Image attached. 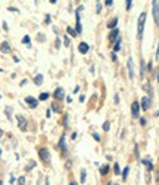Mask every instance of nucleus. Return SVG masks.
<instances>
[{
    "label": "nucleus",
    "mask_w": 159,
    "mask_h": 185,
    "mask_svg": "<svg viewBox=\"0 0 159 185\" xmlns=\"http://www.w3.org/2000/svg\"><path fill=\"white\" fill-rule=\"evenodd\" d=\"M144 22H146V13H140L138 16V22H137V37L138 40H141L143 37V31H144Z\"/></svg>",
    "instance_id": "f257e3e1"
},
{
    "label": "nucleus",
    "mask_w": 159,
    "mask_h": 185,
    "mask_svg": "<svg viewBox=\"0 0 159 185\" xmlns=\"http://www.w3.org/2000/svg\"><path fill=\"white\" fill-rule=\"evenodd\" d=\"M16 120H18V126H19V129L22 130V132H27V129H28V120L25 118L24 116H16Z\"/></svg>",
    "instance_id": "f03ea898"
},
{
    "label": "nucleus",
    "mask_w": 159,
    "mask_h": 185,
    "mask_svg": "<svg viewBox=\"0 0 159 185\" xmlns=\"http://www.w3.org/2000/svg\"><path fill=\"white\" fill-rule=\"evenodd\" d=\"M152 13H153L155 22L159 24V2L158 0H153V3H152Z\"/></svg>",
    "instance_id": "7ed1b4c3"
},
{
    "label": "nucleus",
    "mask_w": 159,
    "mask_h": 185,
    "mask_svg": "<svg viewBox=\"0 0 159 185\" xmlns=\"http://www.w3.org/2000/svg\"><path fill=\"white\" fill-rule=\"evenodd\" d=\"M38 156H40V159L44 163L50 162V152H49L47 148H40V150H38Z\"/></svg>",
    "instance_id": "20e7f679"
},
{
    "label": "nucleus",
    "mask_w": 159,
    "mask_h": 185,
    "mask_svg": "<svg viewBox=\"0 0 159 185\" xmlns=\"http://www.w3.org/2000/svg\"><path fill=\"white\" fill-rule=\"evenodd\" d=\"M127 68H128V79H134V62H133V59L130 58L128 59V62H127Z\"/></svg>",
    "instance_id": "39448f33"
},
{
    "label": "nucleus",
    "mask_w": 159,
    "mask_h": 185,
    "mask_svg": "<svg viewBox=\"0 0 159 185\" xmlns=\"http://www.w3.org/2000/svg\"><path fill=\"white\" fill-rule=\"evenodd\" d=\"M131 116L134 117H138L140 116V102H133V105H131Z\"/></svg>",
    "instance_id": "423d86ee"
},
{
    "label": "nucleus",
    "mask_w": 159,
    "mask_h": 185,
    "mask_svg": "<svg viewBox=\"0 0 159 185\" xmlns=\"http://www.w3.org/2000/svg\"><path fill=\"white\" fill-rule=\"evenodd\" d=\"M25 102H27V105H28L30 108H37L38 99H35V98H33V96H27V98H25Z\"/></svg>",
    "instance_id": "0eeeda50"
},
{
    "label": "nucleus",
    "mask_w": 159,
    "mask_h": 185,
    "mask_svg": "<svg viewBox=\"0 0 159 185\" xmlns=\"http://www.w3.org/2000/svg\"><path fill=\"white\" fill-rule=\"evenodd\" d=\"M78 50H80V53L86 55V53L90 50V46H89V43H86V42H81V43L78 45Z\"/></svg>",
    "instance_id": "6e6552de"
},
{
    "label": "nucleus",
    "mask_w": 159,
    "mask_h": 185,
    "mask_svg": "<svg viewBox=\"0 0 159 185\" xmlns=\"http://www.w3.org/2000/svg\"><path fill=\"white\" fill-rule=\"evenodd\" d=\"M53 96H55V99H63L65 98V91L62 89V87H57L56 91H55V93H53Z\"/></svg>",
    "instance_id": "1a4fd4ad"
},
{
    "label": "nucleus",
    "mask_w": 159,
    "mask_h": 185,
    "mask_svg": "<svg viewBox=\"0 0 159 185\" xmlns=\"http://www.w3.org/2000/svg\"><path fill=\"white\" fill-rule=\"evenodd\" d=\"M141 108H143L144 111H148L149 108H150V98H149V96L141 98Z\"/></svg>",
    "instance_id": "9d476101"
},
{
    "label": "nucleus",
    "mask_w": 159,
    "mask_h": 185,
    "mask_svg": "<svg viewBox=\"0 0 159 185\" xmlns=\"http://www.w3.org/2000/svg\"><path fill=\"white\" fill-rule=\"evenodd\" d=\"M0 50H2L3 53H9V52H11V46H9V43H8V42H3V43L0 45Z\"/></svg>",
    "instance_id": "9b49d317"
},
{
    "label": "nucleus",
    "mask_w": 159,
    "mask_h": 185,
    "mask_svg": "<svg viewBox=\"0 0 159 185\" xmlns=\"http://www.w3.org/2000/svg\"><path fill=\"white\" fill-rule=\"evenodd\" d=\"M118 34H119V30H118V28H114V31L109 34V40H111V42H115V40L118 39Z\"/></svg>",
    "instance_id": "f8f14e48"
},
{
    "label": "nucleus",
    "mask_w": 159,
    "mask_h": 185,
    "mask_svg": "<svg viewBox=\"0 0 159 185\" xmlns=\"http://www.w3.org/2000/svg\"><path fill=\"white\" fill-rule=\"evenodd\" d=\"M141 163H143V164H144V166L148 167L149 172H150V170L153 169V164H152V162H150V160H148V159H143V160H141Z\"/></svg>",
    "instance_id": "ddd939ff"
},
{
    "label": "nucleus",
    "mask_w": 159,
    "mask_h": 185,
    "mask_svg": "<svg viewBox=\"0 0 159 185\" xmlns=\"http://www.w3.org/2000/svg\"><path fill=\"white\" fill-rule=\"evenodd\" d=\"M34 83L37 84V86H40L41 83H43V74H37L34 77Z\"/></svg>",
    "instance_id": "4468645a"
},
{
    "label": "nucleus",
    "mask_w": 159,
    "mask_h": 185,
    "mask_svg": "<svg viewBox=\"0 0 159 185\" xmlns=\"http://www.w3.org/2000/svg\"><path fill=\"white\" fill-rule=\"evenodd\" d=\"M59 147H60V150L63 151V152L67 151V147H65V136L60 138V141H59Z\"/></svg>",
    "instance_id": "2eb2a0df"
},
{
    "label": "nucleus",
    "mask_w": 159,
    "mask_h": 185,
    "mask_svg": "<svg viewBox=\"0 0 159 185\" xmlns=\"http://www.w3.org/2000/svg\"><path fill=\"white\" fill-rule=\"evenodd\" d=\"M121 49V37H118L116 40H115V46H114V50L116 52V50H119Z\"/></svg>",
    "instance_id": "dca6fc26"
},
{
    "label": "nucleus",
    "mask_w": 159,
    "mask_h": 185,
    "mask_svg": "<svg viewBox=\"0 0 159 185\" xmlns=\"http://www.w3.org/2000/svg\"><path fill=\"white\" fill-rule=\"evenodd\" d=\"M144 70H146V65H144V61L141 59V61H140V76H141V77L144 76Z\"/></svg>",
    "instance_id": "f3484780"
},
{
    "label": "nucleus",
    "mask_w": 159,
    "mask_h": 185,
    "mask_svg": "<svg viewBox=\"0 0 159 185\" xmlns=\"http://www.w3.org/2000/svg\"><path fill=\"white\" fill-rule=\"evenodd\" d=\"M108 172H109V166H108V164L100 166V173H102V175H108Z\"/></svg>",
    "instance_id": "a211bd4d"
},
{
    "label": "nucleus",
    "mask_w": 159,
    "mask_h": 185,
    "mask_svg": "<svg viewBox=\"0 0 159 185\" xmlns=\"http://www.w3.org/2000/svg\"><path fill=\"white\" fill-rule=\"evenodd\" d=\"M116 24H118V19L114 18L112 21H109V22H108V27H109V28H116Z\"/></svg>",
    "instance_id": "6ab92c4d"
},
{
    "label": "nucleus",
    "mask_w": 159,
    "mask_h": 185,
    "mask_svg": "<svg viewBox=\"0 0 159 185\" xmlns=\"http://www.w3.org/2000/svg\"><path fill=\"white\" fill-rule=\"evenodd\" d=\"M30 40H31V39H30V36H24L22 43H24V45H27L28 47H31V43H30Z\"/></svg>",
    "instance_id": "aec40b11"
},
{
    "label": "nucleus",
    "mask_w": 159,
    "mask_h": 185,
    "mask_svg": "<svg viewBox=\"0 0 159 185\" xmlns=\"http://www.w3.org/2000/svg\"><path fill=\"white\" fill-rule=\"evenodd\" d=\"M128 172H130V167L127 166L124 170H122V179H124V181H127V178H128Z\"/></svg>",
    "instance_id": "412c9836"
},
{
    "label": "nucleus",
    "mask_w": 159,
    "mask_h": 185,
    "mask_svg": "<svg viewBox=\"0 0 159 185\" xmlns=\"http://www.w3.org/2000/svg\"><path fill=\"white\" fill-rule=\"evenodd\" d=\"M86 178H87V172H86V169H83L81 170V184L86 182Z\"/></svg>",
    "instance_id": "4be33fe9"
},
{
    "label": "nucleus",
    "mask_w": 159,
    "mask_h": 185,
    "mask_svg": "<svg viewBox=\"0 0 159 185\" xmlns=\"http://www.w3.org/2000/svg\"><path fill=\"white\" fill-rule=\"evenodd\" d=\"M67 31H68V34L72 36V37H75V36H77V31H75L72 27H68V28H67Z\"/></svg>",
    "instance_id": "5701e85b"
},
{
    "label": "nucleus",
    "mask_w": 159,
    "mask_h": 185,
    "mask_svg": "<svg viewBox=\"0 0 159 185\" xmlns=\"http://www.w3.org/2000/svg\"><path fill=\"white\" fill-rule=\"evenodd\" d=\"M52 110H53L55 113H60V108H59V105H57L56 102H53V104H52Z\"/></svg>",
    "instance_id": "b1692460"
},
{
    "label": "nucleus",
    "mask_w": 159,
    "mask_h": 185,
    "mask_svg": "<svg viewBox=\"0 0 159 185\" xmlns=\"http://www.w3.org/2000/svg\"><path fill=\"white\" fill-rule=\"evenodd\" d=\"M131 5H133V0H125V9L127 11L131 9Z\"/></svg>",
    "instance_id": "393cba45"
},
{
    "label": "nucleus",
    "mask_w": 159,
    "mask_h": 185,
    "mask_svg": "<svg viewBox=\"0 0 159 185\" xmlns=\"http://www.w3.org/2000/svg\"><path fill=\"white\" fill-rule=\"evenodd\" d=\"M49 98V93H41L40 96H38V101H46Z\"/></svg>",
    "instance_id": "a878e982"
},
{
    "label": "nucleus",
    "mask_w": 159,
    "mask_h": 185,
    "mask_svg": "<svg viewBox=\"0 0 159 185\" xmlns=\"http://www.w3.org/2000/svg\"><path fill=\"white\" fill-rule=\"evenodd\" d=\"M34 167H35V162H31L28 166H27V169H25V170H27V172H30V170H31V169H34Z\"/></svg>",
    "instance_id": "bb28decb"
},
{
    "label": "nucleus",
    "mask_w": 159,
    "mask_h": 185,
    "mask_svg": "<svg viewBox=\"0 0 159 185\" xmlns=\"http://www.w3.org/2000/svg\"><path fill=\"white\" fill-rule=\"evenodd\" d=\"M11 108H9V107H6V110H5V113H6V117H8V118H9V120H11L12 118V114H11Z\"/></svg>",
    "instance_id": "cd10ccee"
},
{
    "label": "nucleus",
    "mask_w": 159,
    "mask_h": 185,
    "mask_svg": "<svg viewBox=\"0 0 159 185\" xmlns=\"http://www.w3.org/2000/svg\"><path fill=\"white\" fill-rule=\"evenodd\" d=\"M109 129H111V123H109V122H105V123H103V130L108 132Z\"/></svg>",
    "instance_id": "c85d7f7f"
},
{
    "label": "nucleus",
    "mask_w": 159,
    "mask_h": 185,
    "mask_svg": "<svg viewBox=\"0 0 159 185\" xmlns=\"http://www.w3.org/2000/svg\"><path fill=\"white\" fill-rule=\"evenodd\" d=\"M114 169H115V175H119V173H121V169H119V166H118V163H115Z\"/></svg>",
    "instance_id": "c756f323"
},
{
    "label": "nucleus",
    "mask_w": 159,
    "mask_h": 185,
    "mask_svg": "<svg viewBox=\"0 0 159 185\" xmlns=\"http://www.w3.org/2000/svg\"><path fill=\"white\" fill-rule=\"evenodd\" d=\"M63 45H65L67 47H68L69 45H71V42H69V37H67V36L63 37Z\"/></svg>",
    "instance_id": "7c9ffc66"
},
{
    "label": "nucleus",
    "mask_w": 159,
    "mask_h": 185,
    "mask_svg": "<svg viewBox=\"0 0 159 185\" xmlns=\"http://www.w3.org/2000/svg\"><path fill=\"white\" fill-rule=\"evenodd\" d=\"M96 5H97V9H96V12H97V13H100V9H102V5H100V0H97V2H96Z\"/></svg>",
    "instance_id": "2f4dec72"
},
{
    "label": "nucleus",
    "mask_w": 159,
    "mask_h": 185,
    "mask_svg": "<svg viewBox=\"0 0 159 185\" xmlns=\"http://www.w3.org/2000/svg\"><path fill=\"white\" fill-rule=\"evenodd\" d=\"M18 184H19V185H25V176H21V178L18 179Z\"/></svg>",
    "instance_id": "473e14b6"
},
{
    "label": "nucleus",
    "mask_w": 159,
    "mask_h": 185,
    "mask_svg": "<svg viewBox=\"0 0 159 185\" xmlns=\"http://www.w3.org/2000/svg\"><path fill=\"white\" fill-rule=\"evenodd\" d=\"M63 125H65V127H68V116L63 117Z\"/></svg>",
    "instance_id": "72a5a7b5"
},
{
    "label": "nucleus",
    "mask_w": 159,
    "mask_h": 185,
    "mask_svg": "<svg viewBox=\"0 0 159 185\" xmlns=\"http://www.w3.org/2000/svg\"><path fill=\"white\" fill-rule=\"evenodd\" d=\"M112 3H114V0H105V5H106V6H111Z\"/></svg>",
    "instance_id": "f704fd0d"
},
{
    "label": "nucleus",
    "mask_w": 159,
    "mask_h": 185,
    "mask_svg": "<svg viewBox=\"0 0 159 185\" xmlns=\"http://www.w3.org/2000/svg\"><path fill=\"white\" fill-rule=\"evenodd\" d=\"M111 59H112V61H116V53H115V52H112V53H111Z\"/></svg>",
    "instance_id": "c9c22d12"
},
{
    "label": "nucleus",
    "mask_w": 159,
    "mask_h": 185,
    "mask_svg": "<svg viewBox=\"0 0 159 185\" xmlns=\"http://www.w3.org/2000/svg\"><path fill=\"white\" fill-rule=\"evenodd\" d=\"M93 138L96 139V141H97V142H99V141H100V136H99V135H97V133H93Z\"/></svg>",
    "instance_id": "e433bc0d"
},
{
    "label": "nucleus",
    "mask_w": 159,
    "mask_h": 185,
    "mask_svg": "<svg viewBox=\"0 0 159 185\" xmlns=\"http://www.w3.org/2000/svg\"><path fill=\"white\" fill-rule=\"evenodd\" d=\"M46 24H50V15H46Z\"/></svg>",
    "instance_id": "4c0bfd02"
},
{
    "label": "nucleus",
    "mask_w": 159,
    "mask_h": 185,
    "mask_svg": "<svg viewBox=\"0 0 159 185\" xmlns=\"http://www.w3.org/2000/svg\"><path fill=\"white\" fill-rule=\"evenodd\" d=\"M8 11H11V12H18V9H16V8H8Z\"/></svg>",
    "instance_id": "58836bf2"
},
{
    "label": "nucleus",
    "mask_w": 159,
    "mask_h": 185,
    "mask_svg": "<svg viewBox=\"0 0 159 185\" xmlns=\"http://www.w3.org/2000/svg\"><path fill=\"white\" fill-rule=\"evenodd\" d=\"M78 91H80V86H75V89H74L72 92H74V93H78Z\"/></svg>",
    "instance_id": "ea45409f"
},
{
    "label": "nucleus",
    "mask_w": 159,
    "mask_h": 185,
    "mask_svg": "<svg viewBox=\"0 0 159 185\" xmlns=\"http://www.w3.org/2000/svg\"><path fill=\"white\" fill-rule=\"evenodd\" d=\"M84 99H86V96H84V95H81V96H80V101H81V102H84Z\"/></svg>",
    "instance_id": "a19ab883"
},
{
    "label": "nucleus",
    "mask_w": 159,
    "mask_h": 185,
    "mask_svg": "<svg viewBox=\"0 0 159 185\" xmlns=\"http://www.w3.org/2000/svg\"><path fill=\"white\" fill-rule=\"evenodd\" d=\"M118 101H119V96H118V95H115V104H118Z\"/></svg>",
    "instance_id": "79ce46f5"
},
{
    "label": "nucleus",
    "mask_w": 159,
    "mask_h": 185,
    "mask_svg": "<svg viewBox=\"0 0 159 185\" xmlns=\"http://www.w3.org/2000/svg\"><path fill=\"white\" fill-rule=\"evenodd\" d=\"M140 123L141 125H146V118H140Z\"/></svg>",
    "instance_id": "37998d69"
},
{
    "label": "nucleus",
    "mask_w": 159,
    "mask_h": 185,
    "mask_svg": "<svg viewBox=\"0 0 159 185\" xmlns=\"http://www.w3.org/2000/svg\"><path fill=\"white\" fill-rule=\"evenodd\" d=\"M146 68H148L149 71H150V70H152V62H149V64H148V67H146Z\"/></svg>",
    "instance_id": "c03bdc74"
},
{
    "label": "nucleus",
    "mask_w": 159,
    "mask_h": 185,
    "mask_svg": "<svg viewBox=\"0 0 159 185\" xmlns=\"http://www.w3.org/2000/svg\"><path fill=\"white\" fill-rule=\"evenodd\" d=\"M59 43H60V40H56V49H59V46H60Z\"/></svg>",
    "instance_id": "a18cd8bd"
},
{
    "label": "nucleus",
    "mask_w": 159,
    "mask_h": 185,
    "mask_svg": "<svg viewBox=\"0 0 159 185\" xmlns=\"http://www.w3.org/2000/svg\"><path fill=\"white\" fill-rule=\"evenodd\" d=\"M50 184V181H49V178H46V185H49Z\"/></svg>",
    "instance_id": "49530a36"
},
{
    "label": "nucleus",
    "mask_w": 159,
    "mask_h": 185,
    "mask_svg": "<svg viewBox=\"0 0 159 185\" xmlns=\"http://www.w3.org/2000/svg\"><path fill=\"white\" fill-rule=\"evenodd\" d=\"M2 136H3V130L0 129V139H2Z\"/></svg>",
    "instance_id": "de8ad7c7"
},
{
    "label": "nucleus",
    "mask_w": 159,
    "mask_h": 185,
    "mask_svg": "<svg viewBox=\"0 0 159 185\" xmlns=\"http://www.w3.org/2000/svg\"><path fill=\"white\" fill-rule=\"evenodd\" d=\"M57 0H50V3H56Z\"/></svg>",
    "instance_id": "09e8293b"
},
{
    "label": "nucleus",
    "mask_w": 159,
    "mask_h": 185,
    "mask_svg": "<svg viewBox=\"0 0 159 185\" xmlns=\"http://www.w3.org/2000/svg\"><path fill=\"white\" fill-rule=\"evenodd\" d=\"M69 185H78V184H77V182H71Z\"/></svg>",
    "instance_id": "8fccbe9b"
},
{
    "label": "nucleus",
    "mask_w": 159,
    "mask_h": 185,
    "mask_svg": "<svg viewBox=\"0 0 159 185\" xmlns=\"http://www.w3.org/2000/svg\"><path fill=\"white\" fill-rule=\"evenodd\" d=\"M156 117H159V111H156Z\"/></svg>",
    "instance_id": "3c124183"
},
{
    "label": "nucleus",
    "mask_w": 159,
    "mask_h": 185,
    "mask_svg": "<svg viewBox=\"0 0 159 185\" xmlns=\"http://www.w3.org/2000/svg\"><path fill=\"white\" fill-rule=\"evenodd\" d=\"M106 185H112V184H111V182H108V184H106Z\"/></svg>",
    "instance_id": "603ef678"
},
{
    "label": "nucleus",
    "mask_w": 159,
    "mask_h": 185,
    "mask_svg": "<svg viewBox=\"0 0 159 185\" xmlns=\"http://www.w3.org/2000/svg\"><path fill=\"white\" fill-rule=\"evenodd\" d=\"M0 185H3V182H2V181H0Z\"/></svg>",
    "instance_id": "864d4df0"
},
{
    "label": "nucleus",
    "mask_w": 159,
    "mask_h": 185,
    "mask_svg": "<svg viewBox=\"0 0 159 185\" xmlns=\"http://www.w3.org/2000/svg\"><path fill=\"white\" fill-rule=\"evenodd\" d=\"M2 71H3V70H2V68H0V73H2Z\"/></svg>",
    "instance_id": "5fc2aeb1"
},
{
    "label": "nucleus",
    "mask_w": 159,
    "mask_h": 185,
    "mask_svg": "<svg viewBox=\"0 0 159 185\" xmlns=\"http://www.w3.org/2000/svg\"><path fill=\"white\" fill-rule=\"evenodd\" d=\"M158 80H159V74H158Z\"/></svg>",
    "instance_id": "6e6d98bb"
},
{
    "label": "nucleus",
    "mask_w": 159,
    "mask_h": 185,
    "mask_svg": "<svg viewBox=\"0 0 159 185\" xmlns=\"http://www.w3.org/2000/svg\"><path fill=\"white\" fill-rule=\"evenodd\" d=\"M34 2H35V3H37V0H34Z\"/></svg>",
    "instance_id": "4d7b16f0"
},
{
    "label": "nucleus",
    "mask_w": 159,
    "mask_h": 185,
    "mask_svg": "<svg viewBox=\"0 0 159 185\" xmlns=\"http://www.w3.org/2000/svg\"><path fill=\"white\" fill-rule=\"evenodd\" d=\"M0 154H2V150H0Z\"/></svg>",
    "instance_id": "13d9d810"
},
{
    "label": "nucleus",
    "mask_w": 159,
    "mask_h": 185,
    "mask_svg": "<svg viewBox=\"0 0 159 185\" xmlns=\"http://www.w3.org/2000/svg\"><path fill=\"white\" fill-rule=\"evenodd\" d=\"M114 185H118V184H114Z\"/></svg>",
    "instance_id": "bf43d9fd"
},
{
    "label": "nucleus",
    "mask_w": 159,
    "mask_h": 185,
    "mask_svg": "<svg viewBox=\"0 0 159 185\" xmlns=\"http://www.w3.org/2000/svg\"><path fill=\"white\" fill-rule=\"evenodd\" d=\"M0 98H2V95H0Z\"/></svg>",
    "instance_id": "052dcab7"
},
{
    "label": "nucleus",
    "mask_w": 159,
    "mask_h": 185,
    "mask_svg": "<svg viewBox=\"0 0 159 185\" xmlns=\"http://www.w3.org/2000/svg\"><path fill=\"white\" fill-rule=\"evenodd\" d=\"M37 185H40V184H37Z\"/></svg>",
    "instance_id": "680f3d73"
}]
</instances>
